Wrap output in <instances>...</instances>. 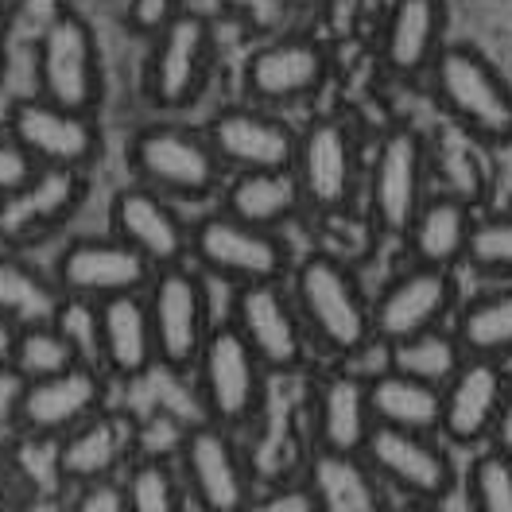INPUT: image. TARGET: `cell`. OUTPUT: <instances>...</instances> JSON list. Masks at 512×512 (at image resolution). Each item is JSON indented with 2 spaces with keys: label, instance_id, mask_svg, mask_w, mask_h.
<instances>
[{
  "label": "cell",
  "instance_id": "6da1fadb",
  "mask_svg": "<svg viewBox=\"0 0 512 512\" xmlns=\"http://www.w3.org/2000/svg\"><path fill=\"white\" fill-rule=\"evenodd\" d=\"M291 295L299 303V315L307 330L338 357H357L377 330H373V303L361 295L357 280L342 260L326 253H311L295 264Z\"/></svg>",
  "mask_w": 512,
  "mask_h": 512
},
{
  "label": "cell",
  "instance_id": "7a4b0ae2",
  "mask_svg": "<svg viewBox=\"0 0 512 512\" xmlns=\"http://www.w3.org/2000/svg\"><path fill=\"white\" fill-rule=\"evenodd\" d=\"M435 97L466 132L489 144L512 140V86L470 43H447L431 66Z\"/></svg>",
  "mask_w": 512,
  "mask_h": 512
},
{
  "label": "cell",
  "instance_id": "3957f363",
  "mask_svg": "<svg viewBox=\"0 0 512 512\" xmlns=\"http://www.w3.org/2000/svg\"><path fill=\"white\" fill-rule=\"evenodd\" d=\"M136 179L167 198H210L225 187V163L206 132L187 125H144L128 140Z\"/></svg>",
  "mask_w": 512,
  "mask_h": 512
},
{
  "label": "cell",
  "instance_id": "277c9868",
  "mask_svg": "<svg viewBox=\"0 0 512 512\" xmlns=\"http://www.w3.org/2000/svg\"><path fill=\"white\" fill-rule=\"evenodd\" d=\"M191 256L202 272L218 276L233 288L280 284L291 272L288 245L272 229L237 222L222 210L191 225Z\"/></svg>",
  "mask_w": 512,
  "mask_h": 512
},
{
  "label": "cell",
  "instance_id": "5b68a950",
  "mask_svg": "<svg viewBox=\"0 0 512 512\" xmlns=\"http://www.w3.org/2000/svg\"><path fill=\"white\" fill-rule=\"evenodd\" d=\"M198 388L202 404L210 412V423L225 431H237L253 423L256 412L264 408V365L241 338L233 322H222L210 330V342L198 357Z\"/></svg>",
  "mask_w": 512,
  "mask_h": 512
},
{
  "label": "cell",
  "instance_id": "8992f818",
  "mask_svg": "<svg viewBox=\"0 0 512 512\" xmlns=\"http://www.w3.org/2000/svg\"><path fill=\"white\" fill-rule=\"evenodd\" d=\"M35 78H39V97L78 113L97 109L101 59H97L94 32L78 12H63L43 28L35 43Z\"/></svg>",
  "mask_w": 512,
  "mask_h": 512
},
{
  "label": "cell",
  "instance_id": "52a82bcc",
  "mask_svg": "<svg viewBox=\"0 0 512 512\" xmlns=\"http://www.w3.org/2000/svg\"><path fill=\"white\" fill-rule=\"evenodd\" d=\"M148 295V311H152V330H156V350L160 365L187 373L198 369V357L210 342V303H206V284L198 280V272L187 264L160 268Z\"/></svg>",
  "mask_w": 512,
  "mask_h": 512
},
{
  "label": "cell",
  "instance_id": "ba28073f",
  "mask_svg": "<svg viewBox=\"0 0 512 512\" xmlns=\"http://www.w3.org/2000/svg\"><path fill=\"white\" fill-rule=\"evenodd\" d=\"M423 179L427 156L423 136L416 128H392L377 144V156L369 163V210L373 222L388 237H408L412 222L423 210Z\"/></svg>",
  "mask_w": 512,
  "mask_h": 512
},
{
  "label": "cell",
  "instance_id": "9c48e42d",
  "mask_svg": "<svg viewBox=\"0 0 512 512\" xmlns=\"http://www.w3.org/2000/svg\"><path fill=\"white\" fill-rule=\"evenodd\" d=\"M152 280L156 268L113 233L70 241L55 260V284L63 288L66 299L105 303L117 295H140L152 288Z\"/></svg>",
  "mask_w": 512,
  "mask_h": 512
},
{
  "label": "cell",
  "instance_id": "30bf717a",
  "mask_svg": "<svg viewBox=\"0 0 512 512\" xmlns=\"http://www.w3.org/2000/svg\"><path fill=\"white\" fill-rule=\"evenodd\" d=\"M458 307V284L447 268L412 264L392 276L373 299V330L384 346H400L427 330H439Z\"/></svg>",
  "mask_w": 512,
  "mask_h": 512
},
{
  "label": "cell",
  "instance_id": "8fae6325",
  "mask_svg": "<svg viewBox=\"0 0 512 512\" xmlns=\"http://www.w3.org/2000/svg\"><path fill=\"white\" fill-rule=\"evenodd\" d=\"M229 322L241 330L249 350L268 373H291L307 357V322L299 315L295 295L280 284H249L233 295Z\"/></svg>",
  "mask_w": 512,
  "mask_h": 512
},
{
  "label": "cell",
  "instance_id": "7c38bea8",
  "mask_svg": "<svg viewBox=\"0 0 512 512\" xmlns=\"http://www.w3.org/2000/svg\"><path fill=\"white\" fill-rule=\"evenodd\" d=\"M361 458L377 474V481L400 489L408 501L439 505L443 497L454 493V485H458V470H454L450 454L431 435L377 427Z\"/></svg>",
  "mask_w": 512,
  "mask_h": 512
},
{
  "label": "cell",
  "instance_id": "4fadbf2b",
  "mask_svg": "<svg viewBox=\"0 0 512 512\" xmlns=\"http://www.w3.org/2000/svg\"><path fill=\"white\" fill-rule=\"evenodd\" d=\"M105 404V369L78 365L70 373L24 384L8 423L28 439H63L86 419H94Z\"/></svg>",
  "mask_w": 512,
  "mask_h": 512
},
{
  "label": "cell",
  "instance_id": "5bb4252c",
  "mask_svg": "<svg viewBox=\"0 0 512 512\" xmlns=\"http://www.w3.org/2000/svg\"><path fill=\"white\" fill-rule=\"evenodd\" d=\"M4 132L12 140H20L43 167H66V171H82L101 148V136H97L90 113L55 105L39 94L12 101Z\"/></svg>",
  "mask_w": 512,
  "mask_h": 512
},
{
  "label": "cell",
  "instance_id": "9a60e30c",
  "mask_svg": "<svg viewBox=\"0 0 512 512\" xmlns=\"http://www.w3.org/2000/svg\"><path fill=\"white\" fill-rule=\"evenodd\" d=\"M295 175L303 187V202L334 218L353 202L357 191V148H353L350 128L338 117H319L299 132V156H295Z\"/></svg>",
  "mask_w": 512,
  "mask_h": 512
},
{
  "label": "cell",
  "instance_id": "2e32d148",
  "mask_svg": "<svg viewBox=\"0 0 512 512\" xmlns=\"http://www.w3.org/2000/svg\"><path fill=\"white\" fill-rule=\"evenodd\" d=\"M214 59L210 20L198 12H183L163 35L152 39L148 55V94L160 109H187L198 101Z\"/></svg>",
  "mask_w": 512,
  "mask_h": 512
},
{
  "label": "cell",
  "instance_id": "e0dca14e",
  "mask_svg": "<svg viewBox=\"0 0 512 512\" xmlns=\"http://www.w3.org/2000/svg\"><path fill=\"white\" fill-rule=\"evenodd\" d=\"M206 140L214 144L225 171H291L299 156V132L260 105H225L210 121Z\"/></svg>",
  "mask_w": 512,
  "mask_h": 512
},
{
  "label": "cell",
  "instance_id": "ac0fdd59",
  "mask_svg": "<svg viewBox=\"0 0 512 512\" xmlns=\"http://www.w3.org/2000/svg\"><path fill=\"white\" fill-rule=\"evenodd\" d=\"M179 462L194 505L202 512H241V505L253 497L249 474L241 466V450L218 423L187 427L179 443Z\"/></svg>",
  "mask_w": 512,
  "mask_h": 512
},
{
  "label": "cell",
  "instance_id": "d6986e66",
  "mask_svg": "<svg viewBox=\"0 0 512 512\" xmlns=\"http://www.w3.org/2000/svg\"><path fill=\"white\" fill-rule=\"evenodd\" d=\"M109 225H113V237L132 245L156 272L175 268L191 256V225L179 218V210L167 202V194L152 191L144 183H132L113 194Z\"/></svg>",
  "mask_w": 512,
  "mask_h": 512
},
{
  "label": "cell",
  "instance_id": "ffe728a7",
  "mask_svg": "<svg viewBox=\"0 0 512 512\" xmlns=\"http://www.w3.org/2000/svg\"><path fill=\"white\" fill-rule=\"evenodd\" d=\"M509 373L501 361L470 357L458 377L443 388V435L454 447H493V431L501 419Z\"/></svg>",
  "mask_w": 512,
  "mask_h": 512
},
{
  "label": "cell",
  "instance_id": "44dd1931",
  "mask_svg": "<svg viewBox=\"0 0 512 512\" xmlns=\"http://www.w3.org/2000/svg\"><path fill=\"white\" fill-rule=\"evenodd\" d=\"M86 202V175L66 167H43L24 191L8 194L0 210V237L4 245H28L35 237H47L51 229L78 214Z\"/></svg>",
  "mask_w": 512,
  "mask_h": 512
},
{
  "label": "cell",
  "instance_id": "7402d4cb",
  "mask_svg": "<svg viewBox=\"0 0 512 512\" xmlns=\"http://www.w3.org/2000/svg\"><path fill=\"white\" fill-rule=\"evenodd\" d=\"M377 431L369 377L357 373H330L315 392V443L319 454L361 458Z\"/></svg>",
  "mask_w": 512,
  "mask_h": 512
},
{
  "label": "cell",
  "instance_id": "603a6c76",
  "mask_svg": "<svg viewBox=\"0 0 512 512\" xmlns=\"http://www.w3.org/2000/svg\"><path fill=\"white\" fill-rule=\"evenodd\" d=\"M326 55L311 39H276L264 43L245 63V90L256 105H284L315 94L326 82Z\"/></svg>",
  "mask_w": 512,
  "mask_h": 512
},
{
  "label": "cell",
  "instance_id": "cb8c5ba5",
  "mask_svg": "<svg viewBox=\"0 0 512 512\" xmlns=\"http://www.w3.org/2000/svg\"><path fill=\"white\" fill-rule=\"evenodd\" d=\"M97 319H101V369L113 381H140L160 361L144 291L97 303Z\"/></svg>",
  "mask_w": 512,
  "mask_h": 512
},
{
  "label": "cell",
  "instance_id": "d4e9b609",
  "mask_svg": "<svg viewBox=\"0 0 512 512\" xmlns=\"http://www.w3.org/2000/svg\"><path fill=\"white\" fill-rule=\"evenodd\" d=\"M128 454V427L113 412H97L82 427L59 439L55 450V478L74 489L109 481Z\"/></svg>",
  "mask_w": 512,
  "mask_h": 512
},
{
  "label": "cell",
  "instance_id": "484cf974",
  "mask_svg": "<svg viewBox=\"0 0 512 512\" xmlns=\"http://www.w3.org/2000/svg\"><path fill=\"white\" fill-rule=\"evenodd\" d=\"M447 28V4L443 0H396L384 20L381 55L392 74L412 78L419 70H431L443 51Z\"/></svg>",
  "mask_w": 512,
  "mask_h": 512
},
{
  "label": "cell",
  "instance_id": "4316f807",
  "mask_svg": "<svg viewBox=\"0 0 512 512\" xmlns=\"http://www.w3.org/2000/svg\"><path fill=\"white\" fill-rule=\"evenodd\" d=\"M474 225L478 218L470 214V206L454 194H435L423 202L419 218L408 229V253L412 264L423 268H454V264H466L470 253V237H474Z\"/></svg>",
  "mask_w": 512,
  "mask_h": 512
},
{
  "label": "cell",
  "instance_id": "83f0119b",
  "mask_svg": "<svg viewBox=\"0 0 512 512\" xmlns=\"http://www.w3.org/2000/svg\"><path fill=\"white\" fill-rule=\"evenodd\" d=\"M303 187L295 167L291 171H237L222 187V214L237 222L272 229L284 225L303 210Z\"/></svg>",
  "mask_w": 512,
  "mask_h": 512
},
{
  "label": "cell",
  "instance_id": "f1b7e54d",
  "mask_svg": "<svg viewBox=\"0 0 512 512\" xmlns=\"http://www.w3.org/2000/svg\"><path fill=\"white\" fill-rule=\"evenodd\" d=\"M369 400H373L377 427L416 431V435L443 431V388L416 381L392 365L377 377H369Z\"/></svg>",
  "mask_w": 512,
  "mask_h": 512
},
{
  "label": "cell",
  "instance_id": "f546056e",
  "mask_svg": "<svg viewBox=\"0 0 512 512\" xmlns=\"http://www.w3.org/2000/svg\"><path fill=\"white\" fill-rule=\"evenodd\" d=\"M307 481L315 489L319 512H388L381 497V481L365 466V458L315 454Z\"/></svg>",
  "mask_w": 512,
  "mask_h": 512
},
{
  "label": "cell",
  "instance_id": "4dcf8cb0",
  "mask_svg": "<svg viewBox=\"0 0 512 512\" xmlns=\"http://www.w3.org/2000/svg\"><path fill=\"white\" fill-rule=\"evenodd\" d=\"M66 295L55 280H43L32 264L4 256L0 260V315L8 330L51 326L63 311Z\"/></svg>",
  "mask_w": 512,
  "mask_h": 512
},
{
  "label": "cell",
  "instance_id": "1f68e13d",
  "mask_svg": "<svg viewBox=\"0 0 512 512\" xmlns=\"http://www.w3.org/2000/svg\"><path fill=\"white\" fill-rule=\"evenodd\" d=\"M454 334L462 338L470 357L505 361L512 353V284L481 291L470 303H462Z\"/></svg>",
  "mask_w": 512,
  "mask_h": 512
},
{
  "label": "cell",
  "instance_id": "d6a6232c",
  "mask_svg": "<svg viewBox=\"0 0 512 512\" xmlns=\"http://www.w3.org/2000/svg\"><path fill=\"white\" fill-rule=\"evenodd\" d=\"M466 361H470V353L462 346V338L447 326L408 338L400 346H388V365L392 369H400V373H408L423 384H435V388H447Z\"/></svg>",
  "mask_w": 512,
  "mask_h": 512
},
{
  "label": "cell",
  "instance_id": "836d02e7",
  "mask_svg": "<svg viewBox=\"0 0 512 512\" xmlns=\"http://www.w3.org/2000/svg\"><path fill=\"white\" fill-rule=\"evenodd\" d=\"M12 334V346H8V369L20 377L24 384L47 381V377H59L70 373L78 365H86L78 350L70 346L63 330L51 322V326H24V330H8Z\"/></svg>",
  "mask_w": 512,
  "mask_h": 512
},
{
  "label": "cell",
  "instance_id": "e575fe53",
  "mask_svg": "<svg viewBox=\"0 0 512 512\" xmlns=\"http://www.w3.org/2000/svg\"><path fill=\"white\" fill-rule=\"evenodd\" d=\"M470 512H512V454L489 447L466 466Z\"/></svg>",
  "mask_w": 512,
  "mask_h": 512
},
{
  "label": "cell",
  "instance_id": "d590c367",
  "mask_svg": "<svg viewBox=\"0 0 512 512\" xmlns=\"http://www.w3.org/2000/svg\"><path fill=\"white\" fill-rule=\"evenodd\" d=\"M128 512H183V489L160 458H140L125 474Z\"/></svg>",
  "mask_w": 512,
  "mask_h": 512
},
{
  "label": "cell",
  "instance_id": "8d00e7d4",
  "mask_svg": "<svg viewBox=\"0 0 512 512\" xmlns=\"http://www.w3.org/2000/svg\"><path fill=\"white\" fill-rule=\"evenodd\" d=\"M466 264L481 276L512 284V214H493L474 225Z\"/></svg>",
  "mask_w": 512,
  "mask_h": 512
},
{
  "label": "cell",
  "instance_id": "74e56055",
  "mask_svg": "<svg viewBox=\"0 0 512 512\" xmlns=\"http://www.w3.org/2000/svg\"><path fill=\"white\" fill-rule=\"evenodd\" d=\"M55 326L70 338V346L86 365L101 369V319H97V303L90 299H66Z\"/></svg>",
  "mask_w": 512,
  "mask_h": 512
},
{
  "label": "cell",
  "instance_id": "f35d334b",
  "mask_svg": "<svg viewBox=\"0 0 512 512\" xmlns=\"http://www.w3.org/2000/svg\"><path fill=\"white\" fill-rule=\"evenodd\" d=\"M39 171H43V163L35 160L20 140H12V136L4 132V140H0V194L8 198V194L24 191Z\"/></svg>",
  "mask_w": 512,
  "mask_h": 512
},
{
  "label": "cell",
  "instance_id": "ab89813d",
  "mask_svg": "<svg viewBox=\"0 0 512 512\" xmlns=\"http://www.w3.org/2000/svg\"><path fill=\"white\" fill-rule=\"evenodd\" d=\"M241 512H319V501H315L311 481H303V485H280L260 497H249Z\"/></svg>",
  "mask_w": 512,
  "mask_h": 512
},
{
  "label": "cell",
  "instance_id": "60d3db41",
  "mask_svg": "<svg viewBox=\"0 0 512 512\" xmlns=\"http://www.w3.org/2000/svg\"><path fill=\"white\" fill-rule=\"evenodd\" d=\"M183 16L179 0H128V28L140 35H163Z\"/></svg>",
  "mask_w": 512,
  "mask_h": 512
},
{
  "label": "cell",
  "instance_id": "b9f144b4",
  "mask_svg": "<svg viewBox=\"0 0 512 512\" xmlns=\"http://www.w3.org/2000/svg\"><path fill=\"white\" fill-rule=\"evenodd\" d=\"M70 512H128L125 481L109 478V481H97V485L78 489L74 501H70Z\"/></svg>",
  "mask_w": 512,
  "mask_h": 512
},
{
  "label": "cell",
  "instance_id": "7bdbcfd3",
  "mask_svg": "<svg viewBox=\"0 0 512 512\" xmlns=\"http://www.w3.org/2000/svg\"><path fill=\"white\" fill-rule=\"evenodd\" d=\"M16 512H70V501H63V497L51 493V489H35L32 497L20 501V509Z\"/></svg>",
  "mask_w": 512,
  "mask_h": 512
},
{
  "label": "cell",
  "instance_id": "ee69618b",
  "mask_svg": "<svg viewBox=\"0 0 512 512\" xmlns=\"http://www.w3.org/2000/svg\"><path fill=\"white\" fill-rule=\"evenodd\" d=\"M493 447L512 454V373L509 388H505V404H501V419H497V431H493Z\"/></svg>",
  "mask_w": 512,
  "mask_h": 512
},
{
  "label": "cell",
  "instance_id": "f6af8a7d",
  "mask_svg": "<svg viewBox=\"0 0 512 512\" xmlns=\"http://www.w3.org/2000/svg\"><path fill=\"white\" fill-rule=\"evenodd\" d=\"M400 512H439V509H435V505H423V501H408Z\"/></svg>",
  "mask_w": 512,
  "mask_h": 512
}]
</instances>
